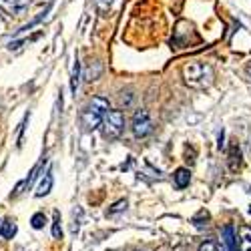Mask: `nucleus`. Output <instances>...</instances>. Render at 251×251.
<instances>
[{
	"label": "nucleus",
	"instance_id": "nucleus-12",
	"mask_svg": "<svg viewBox=\"0 0 251 251\" xmlns=\"http://www.w3.org/2000/svg\"><path fill=\"white\" fill-rule=\"evenodd\" d=\"M30 223H32V227H34V229H43V227H45V223H47L45 213H34Z\"/></svg>",
	"mask_w": 251,
	"mask_h": 251
},
{
	"label": "nucleus",
	"instance_id": "nucleus-4",
	"mask_svg": "<svg viewBox=\"0 0 251 251\" xmlns=\"http://www.w3.org/2000/svg\"><path fill=\"white\" fill-rule=\"evenodd\" d=\"M133 135L137 139H145L151 131H153V123H151V117L145 109H139L135 115H133Z\"/></svg>",
	"mask_w": 251,
	"mask_h": 251
},
{
	"label": "nucleus",
	"instance_id": "nucleus-7",
	"mask_svg": "<svg viewBox=\"0 0 251 251\" xmlns=\"http://www.w3.org/2000/svg\"><path fill=\"white\" fill-rule=\"evenodd\" d=\"M173 181H175V185L179 187V189H185V187L189 185V181H191L189 169H185V167H179V169L175 171V175H173Z\"/></svg>",
	"mask_w": 251,
	"mask_h": 251
},
{
	"label": "nucleus",
	"instance_id": "nucleus-6",
	"mask_svg": "<svg viewBox=\"0 0 251 251\" xmlns=\"http://www.w3.org/2000/svg\"><path fill=\"white\" fill-rule=\"evenodd\" d=\"M50 189H52V171L49 169L47 171V175L40 179V183H38V187H36V191H34V195L36 197H45V195H49L50 193Z\"/></svg>",
	"mask_w": 251,
	"mask_h": 251
},
{
	"label": "nucleus",
	"instance_id": "nucleus-17",
	"mask_svg": "<svg viewBox=\"0 0 251 251\" xmlns=\"http://www.w3.org/2000/svg\"><path fill=\"white\" fill-rule=\"evenodd\" d=\"M4 28V18H2V14H0V30Z\"/></svg>",
	"mask_w": 251,
	"mask_h": 251
},
{
	"label": "nucleus",
	"instance_id": "nucleus-9",
	"mask_svg": "<svg viewBox=\"0 0 251 251\" xmlns=\"http://www.w3.org/2000/svg\"><path fill=\"white\" fill-rule=\"evenodd\" d=\"M14 233H16V225L10 219H6L4 223H0V235H2L4 239H12Z\"/></svg>",
	"mask_w": 251,
	"mask_h": 251
},
{
	"label": "nucleus",
	"instance_id": "nucleus-3",
	"mask_svg": "<svg viewBox=\"0 0 251 251\" xmlns=\"http://www.w3.org/2000/svg\"><path fill=\"white\" fill-rule=\"evenodd\" d=\"M99 127H100L104 139H109V141L119 139L125 131V113L121 109H109L104 113Z\"/></svg>",
	"mask_w": 251,
	"mask_h": 251
},
{
	"label": "nucleus",
	"instance_id": "nucleus-14",
	"mask_svg": "<svg viewBox=\"0 0 251 251\" xmlns=\"http://www.w3.org/2000/svg\"><path fill=\"white\" fill-rule=\"evenodd\" d=\"M52 237H54V239H60V237H62V229H60V221H58V213L54 215V221H52Z\"/></svg>",
	"mask_w": 251,
	"mask_h": 251
},
{
	"label": "nucleus",
	"instance_id": "nucleus-8",
	"mask_svg": "<svg viewBox=\"0 0 251 251\" xmlns=\"http://www.w3.org/2000/svg\"><path fill=\"white\" fill-rule=\"evenodd\" d=\"M239 251H251V227H239Z\"/></svg>",
	"mask_w": 251,
	"mask_h": 251
},
{
	"label": "nucleus",
	"instance_id": "nucleus-11",
	"mask_svg": "<svg viewBox=\"0 0 251 251\" xmlns=\"http://www.w3.org/2000/svg\"><path fill=\"white\" fill-rule=\"evenodd\" d=\"M78 60L75 58V65H73V78H71V91L76 93V87H78Z\"/></svg>",
	"mask_w": 251,
	"mask_h": 251
},
{
	"label": "nucleus",
	"instance_id": "nucleus-13",
	"mask_svg": "<svg viewBox=\"0 0 251 251\" xmlns=\"http://www.w3.org/2000/svg\"><path fill=\"white\" fill-rule=\"evenodd\" d=\"M199 251H223L215 241H211V239H207V241H203L201 245H199Z\"/></svg>",
	"mask_w": 251,
	"mask_h": 251
},
{
	"label": "nucleus",
	"instance_id": "nucleus-15",
	"mask_svg": "<svg viewBox=\"0 0 251 251\" xmlns=\"http://www.w3.org/2000/svg\"><path fill=\"white\" fill-rule=\"evenodd\" d=\"M97 2H99V6H100V8H109L113 0H97Z\"/></svg>",
	"mask_w": 251,
	"mask_h": 251
},
{
	"label": "nucleus",
	"instance_id": "nucleus-1",
	"mask_svg": "<svg viewBox=\"0 0 251 251\" xmlns=\"http://www.w3.org/2000/svg\"><path fill=\"white\" fill-rule=\"evenodd\" d=\"M215 78V71L207 62H187L183 67V80L191 89H207Z\"/></svg>",
	"mask_w": 251,
	"mask_h": 251
},
{
	"label": "nucleus",
	"instance_id": "nucleus-16",
	"mask_svg": "<svg viewBox=\"0 0 251 251\" xmlns=\"http://www.w3.org/2000/svg\"><path fill=\"white\" fill-rule=\"evenodd\" d=\"M245 71H247V75H249V78H251V62H247V67H245Z\"/></svg>",
	"mask_w": 251,
	"mask_h": 251
},
{
	"label": "nucleus",
	"instance_id": "nucleus-10",
	"mask_svg": "<svg viewBox=\"0 0 251 251\" xmlns=\"http://www.w3.org/2000/svg\"><path fill=\"white\" fill-rule=\"evenodd\" d=\"M223 235H225V243H227L229 251H237V249H235V237H233V227H231V225H227V227H225Z\"/></svg>",
	"mask_w": 251,
	"mask_h": 251
},
{
	"label": "nucleus",
	"instance_id": "nucleus-2",
	"mask_svg": "<svg viewBox=\"0 0 251 251\" xmlns=\"http://www.w3.org/2000/svg\"><path fill=\"white\" fill-rule=\"evenodd\" d=\"M107 111H109V100L104 97H93L85 107V111H82V127L87 131L99 129V125Z\"/></svg>",
	"mask_w": 251,
	"mask_h": 251
},
{
	"label": "nucleus",
	"instance_id": "nucleus-5",
	"mask_svg": "<svg viewBox=\"0 0 251 251\" xmlns=\"http://www.w3.org/2000/svg\"><path fill=\"white\" fill-rule=\"evenodd\" d=\"M0 8L12 16H23L30 8V0H0Z\"/></svg>",
	"mask_w": 251,
	"mask_h": 251
}]
</instances>
